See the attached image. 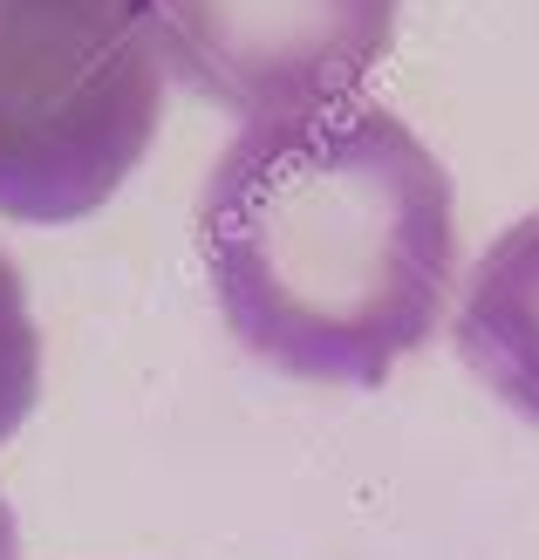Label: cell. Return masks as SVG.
Wrapping results in <instances>:
<instances>
[{
	"instance_id": "7a4b0ae2",
	"label": "cell",
	"mask_w": 539,
	"mask_h": 560,
	"mask_svg": "<svg viewBox=\"0 0 539 560\" xmlns=\"http://www.w3.org/2000/svg\"><path fill=\"white\" fill-rule=\"evenodd\" d=\"M164 62L144 0H0V212L62 226L144 164Z\"/></svg>"
},
{
	"instance_id": "3957f363",
	"label": "cell",
	"mask_w": 539,
	"mask_h": 560,
	"mask_svg": "<svg viewBox=\"0 0 539 560\" xmlns=\"http://www.w3.org/2000/svg\"><path fill=\"white\" fill-rule=\"evenodd\" d=\"M403 0H144L157 62L246 124L355 96Z\"/></svg>"
},
{
	"instance_id": "5b68a950",
	"label": "cell",
	"mask_w": 539,
	"mask_h": 560,
	"mask_svg": "<svg viewBox=\"0 0 539 560\" xmlns=\"http://www.w3.org/2000/svg\"><path fill=\"white\" fill-rule=\"evenodd\" d=\"M35 397H42V335L27 315V288L14 260L0 254V444L27 424Z\"/></svg>"
},
{
	"instance_id": "277c9868",
	"label": "cell",
	"mask_w": 539,
	"mask_h": 560,
	"mask_svg": "<svg viewBox=\"0 0 539 560\" xmlns=\"http://www.w3.org/2000/svg\"><path fill=\"white\" fill-rule=\"evenodd\" d=\"M458 355L505 410L539 424V212L478 254L458 301Z\"/></svg>"
},
{
	"instance_id": "6da1fadb",
	"label": "cell",
	"mask_w": 539,
	"mask_h": 560,
	"mask_svg": "<svg viewBox=\"0 0 539 560\" xmlns=\"http://www.w3.org/2000/svg\"><path fill=\"white\" fill-rule=\"evenodd\" d=\"M198 260L246 355L376 389L450 301V172L368 96L246 124L198 191Z\"/></svg>"
},
{
	"instance_id": "8992f818",
	"label": "cell",
	"mask_w": 539,
	"mask_h": 560,
	"mask_svg": "<svg viewBox=\"0 0 539 560\" xmlns=\"http://www.w3.org/2000/svg\"><path fill=\"white\" fill-rule=\"evenodd\" d=\"M0 560H21V540H14V520H8V506H0Z\"/></svg>"
}]
</instances>
